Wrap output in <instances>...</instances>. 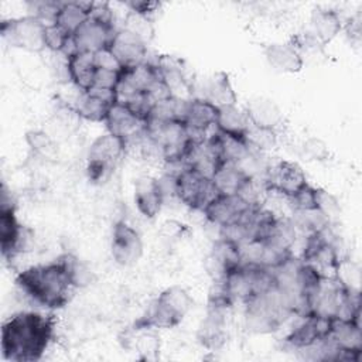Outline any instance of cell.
<instances>
[{"instance_id": "cell-42", "label": "cell", "mask_w": 362, "mask_h": 362, "mask_svg": "<svg viewBox=\"0 0 362 362\" xmlns=\"http://www.w3.org/2000/svg\"><path fill=\"white\" fill-rule=\"evenodd\" d=\"M95 64L98 68L110 69V71H122L123 66L119 64V61L115 58V55L110 52L109 48H105L95 54Z\"/></svg>"}, {"instance_id": "cell-1", "label": "cell", "mask_w": 362, "mask_h": 362, "mask_svg": "<svg viewBox=\"0 0 362 362\" xmlns=\"http://www.w3.org/2000/svg\"><path fill=\"white\" fill-rule=\"evenodd\" d=\"M55 332V320L37 311H20L1 325V355L10 362L40 361Z\"/></svg>"}, {"instance_id": "cell-5", "label": "cell", "mask_w": 362, "mask_h": 362, "mask_svg": "<svg viewBox=\"0 0 362 362\" xmlns=\"http://www.w3.org/2000/svg\"><path fill=\"white\" fill-rule=\"evenodd\" d=\"M116 30L109 3L93 1L89 18L72 34L74 48L96 54L109 47Z\"/></svg>"}, {"instance_id": "cell-8", "label": "cell", "mask_w": 362, "mask_h": 362, "mask_svg": "<svg viewBox=\"0 0 362 362\" xmlns=\"http://www.w3.org/2000/svg\"><path fill=\"white\" fill-rule=\"evenodd\" d=\"M218 194L211 178L187 165L175 175V198L191 211H202Z\"/></svg>"}, {"instance_id": "cell-17", "label": "cell", "mask_w": 362, "mask_h": 362, "mask_svg": "<svg viewBox=\"0 0 362 362\" xmlns=\"http://www.w3.org/2000/svg\"><path fill=\"white\" fill-rule=\"evenodd\" d=\"M331 318H322L315 314L300 315V321L284 338V344L291 349L301 351L325 338L329 329Z\"/></svg>"}, {"instance_id": "cell-28", "label": "cell", "mask_w": 362, "mask_h": 362, "mask_svg": "<svg viewBox=\"0 0 362 362\" xmlns=\"http://www.w3.org/2000/svg\"><path fill=\"white\" fill-rule=\"evenodd\" d=\"M202 98L216 107L238 105V96L226 72H215L204 81L202 93L198 96Z\"/></svg>"}, {"instance_id": "cell-41", "label": "cell", "mask_w": 362, "mask_h": 362, "mask_svg": "<svg viewBox=\"0 0 362 362\" xmlns=\"http://www.w3.org/2000/svg\"><path fill=\"white\" fill-rule=\"evenodd\" d=\"M123 71V69H122ZM122 71H110V69H103L98 68L93 79V86L96 89H106V90H115L120 82V75Z\"/></svg>"}, {"instance_id": "cell-23", "label": "cell", "mask_w": 362, "mask_h": 362, "mask_svg": "<svg viewBox=\"0 0 362 362\" xmlns=\"http://www.w3.org/2000/svg\"><path fill=\"white\" fill-rule=\"evenodd\" d=\"M342 30V18L332 8H315L310 17L308 35L318 47L328 45Z\"/></svg>"}, {"instance_id": "cell-15", "label": "cell", "mask_w": 362, "mask_h": 362, "mask_svg": "<svg viewBox=\"0 0 362 362\" xmlns=\"http://www.w3.org/2000/svg\"><path fill=\"white\" fill-rule=\"evenodd\" d=\"M158 79V69L154 62L150 61L123 68L120 82L116 88V100H123L124 98L134 93H147Z\"/></svg>"}, {"instance_id": "cell-40", "label": "cell", "mask_w": 362, "mask_h": 362, "mask_svg": "<svg viewBox=\"0 0 362 362\" xmlns=\"http://www.w3.org/2000/svg\"><path fill=\"white\" fill-rule=\"evenodd\" d=\"M291 211H310L317 209L315 206V187L307 184L297 191L291 198L287 199Z\"/></svg>"}, {"instance_id": "cell-43", "label": "cell", "mask_w": 362, "mask_h": 362, "mask_svg": "<svg viewBox=\"0 0 362 362\" xmlns=\"http://www.w3.org/2000/svg\"><path fill=\"white\" fill-rule=\"evenodd\" d=\"M124 6L130 11H136V13H140V14H144V16L153 18V14L158 10L160 3H157V1H146V0H141V1L133 0V1L124 3Z\"/></svg>"}, {"instance_id": "cell-9", "label": "cell", "mask_w": 362, "mask_h": 362, "mask_svg": "<svg viewBox=\"0 0 362 362\" xmlns=\"http://www.w3.org/2000/svg\"><path fill=\"white\" fill-rule=\"evenodd\" d=\"M144 245L141 235L126 221H116L112 228L110 256L122 267L134 266L143 256Z\"/></svg>"}, {"instance_id": "cell-20", "label": "cell", "mask_w": 362, "mask_h": 362, "mask_svg": "<svg viewBox=\"0 0 362 362\" xmlns=\"http://www.w3.org/2000/svg\"><path fill=\"white\" fill-rule=\"evenodd\" d=\"M134 204L137 211L148 218H156L164 204V194L160 187L158 178H154L151 175H140L134 180Z\"/></svg>"}, {"instance_id": "cell-12", "label": "cell", "mask_w": 362, "mask_h": 362, "mask_svg": "<svg viewBox=\"0 0 362 362\" xmlns=\"http://www.w3.org/2000/svg\"><path fill=\"white\" fill-rule=\"evenodd\" d=\"M16 215V205L0 206V245L4 260H11L23 253L31 236Z\"/></svg>"}, {"instance_id": "cell-24", "label": "cell", "mask_w": 362, "mask_h": 362, "mask_svg": "<svg viewBox=\"0 0 362 362\" xmlns=\"http://www.w3.org/2000/svg\"><path fill=\"white\" fill-rule=\"evenodd\" d=\"M105 124L107 133L129 141L143 130L144 123L126 105L116 100L107 112Z\"/></svg>"}, {"instance_id": "cell-29", "label": "cell", "mask_w": 362, "mask_h": 362, "mask_svg": "<svg viewBox=\"0 0 362 362\" xmlns=\"http://www.w3.org/2000/svg\"><path fill=\"white\" fill-rule=\"evenodd\" d=\"M297 228L291 219V216L276 215L267 235L262 242L269 245L270 247L280 252H291L296 239H297Z\"/></svg>"}, {"instance_id": "cell-22", "label": "cell", "mask_w": 362, "mask_h": 362, "mask_svg": "<svg viewBox=\"0 0 362 362\" xmlns=\"http://www.w3.org/2000/svg\"><path fill=\"white\" fill-rule=\"evenodd\" d=\"M65 58V71L68 75V81L81 92L90 90L98 69L95 64V54L75 51Z\"/></svg>"}, {"instance_id": "cell-11", "label": "cell", "mask_w": 362, "mask_h": 362, "mask_svg": "<svg viewBox=\"0 0 362 362\" xmlns=\"http://www.w3.org/2000/svg\"><path fill=\"white\" fill-rule=\"evenodd\" d=\"M327 338L339 351V361H359L362 352L361 318H331Z\"/></svg>"}, {"instance_id": "cell-4", "label": "cell", "mask_w": 362, "mask_h": 362, "mask_svg": "<svg viewBox=\"0 0 362 362\" xmlns=\"http://www.w3.org/2000/svg\"><path fill=\"white\" fill-rule=\"evenodd\" d=\"M194 298L181 286L164 288L147 307L146 313L134 321L136 325L150 328H174L192 310Z\"/></svg>"}, {"instance_id": "cell-14", "label": "cell", "mask_w": 362, "mask_h": 362, "mask_svg": "<svg viewBox=\"0 0 362 362\" xmlns=\"http://www.w3.org/2000/svg\"><path fill=\"white\" fill-rule=\"evenodd\" d=\"M218 117V107L211 102L194 96L187 102L184 124L192 141L201 143L206 139V132L215 127Z\"/></svg>"}, {"instance_id": "cell-37", "label": "cell", "mask_w": 362, "mask_h": 362, "mask_svg": "<svg viewBox=\"0 0 362 362\" xmlns=\"http://www.w3.org/2000/svg\"><path fill=\"white\" fill-rule=\"evenodd\" d=\"M315 206L332 223L341 215V205L337 197L324 188H315Z\"/></svg>"}, {"instance_id": "cell-16", "label": "cell", "mask_w": 362, "mask_h": 362, "mask_svg": "<svg viewBox=\"0 0 362 362\" xmlns=\"http://www.w3.org/2000/svg\"><path fill=\"white\" fill-rule=\"evenodd\" d=\"M242 264L240 246L226 238L219 236L205 260V269L214 281L222 280L230 270Z\"/></svg>"}, {"instance_id": "cell-39", "label": "cell", "mask_w": 362, "mask_h": 362, "mask_svg": "<svg viewBox=\"0 0 362 362\" xmlns=\"http://www.w3.org/2000/svg\"><path fill=\"white\" fill-rule=\"evenodd\" d=\"M61 3L62 1H48V0L30 1L27 14H30L33 17H37L38 20L44 21L45 24H52L57 14H58Z\"/></svg>"}, {"instance_id": "cell-13", "label": "cell", "mask_w": 362, "mask_h": 362, "mask_svg": "<svg viewBox=\"0 0 362 362\" xmlns=\"http://www.w3.org/2000/svg\"><path fill=\"white\" fill-rule=\"evenodd\" d=\"M253 206L256 205H250L238 194H218L201 212L206 222L223 228L242 219Z\"/></svg>"}, {"instance_id": "cell-10", "label": "cell", "mask_w": 362, "mask_h": 362, "mask_svg": "<svg viewBox=\"0 0 362 362\" xmlns=\"http://www.w3.org/2000/svg\"><path fill=\"white\" fill-rule=\"evenodd\" d=\"M263 184L267 194H276L288 199L307 185L308 181L297 163L280 160L270 164Z\"/></svg>"}, {"instance_id": "cell-27", "label": "cell", "mask_w": 362, "mask_h": 362, "mask_svg": "<svg viewBox=\"0 0 362 362\" xmlns=\"http://www.w3.org/2000/svg\"><path fill=\"white\" fill-rule=\"evenodd\" d=\"M252 126L276 130L283 123V110L269 98H255L245 109Z\"/></svg>"}, {"instance_id": "cell-33", "label": "cell", "mask_w": 362, "mask_h": 362, "mask_svg": "<svg viewBox=\"0 0 362 362\" xmlns=\"http://www.w3.org/2000/svg\"><path fill=\"white\" fill-rule=\"evenodd\" d=\"M24 139L34 156L44 160H52L57 157L58 146L45 130H28Z\"/></svg>"}, {"instance_id": "cell-19", "label": "cell", "mask_w": 362, "mask_h": 362, "mask_svg": "<svg viewBox=\"0 0 362 362\" xmlns=\"http://www.w3.org/2000/svg\"><path fill=\"white\" fill-rule=\"evenodd\" d=\"M107 48L123 68L147 61V44L124 28L116 30Z\"/></svg>"}, {"instance_id": "cell-3", "label": "cell", "mask_w": 362, "mask_h": 362, "mask_svg": "<svg viewBox=\"0 0 362 362\" xmlns=\"http://www.w3.org/2000/svg\"><path fill=\"white\" fill-rule=\"evenodd\" d=\"M245 304V325L255 334H270L277 331L283 322L294 315L287 297L276 286L250 297Z\"/></svg>"}, {"instance_id": "cell-35", "label": "cell", "mask_w": 362, "mask_h": 362, "mask_svg": "<svg viewBox=\"0 0 362 362\" xmlns=\"http://www.w3.org/2000/svg\"><path fill=\"white\" fill-rule=\"evenodd\" d=\"M124 30L133 33L139 38H141L146 44H148L154 37V25L153 18L136 11H127L124 16L123 27Z\"/></svg>"}, {"instance_id": "cell-36", "label": "cell", "mask_w": 362, "mask_h": 362, "mask_svg": "<svg viewBox=\"0 0 362 362\" xmlns=\"http://www.w3.org/2000/svg\"><path fill=\"white\" fill-rule=\"evenodd\" d=\"M245 140L250 148L266 153L276 147L277 134H276V130L260 129V127H255L250 124L249 130L245 134Z\"/></svg>"}, {"instance_id": "cell-7", "label": "cell", "mask_w": 362, "mask_h": 362, "mask_svg": "<svg viewBox=\"0 0 362 362\" xmlns=\"http://www.w3.org/2000/svg\"><path fill=\"white\" fill-rule=\"evenodd\" d=\"M47 24L37 17L25 14L23 17L1 20L0 34L7 45L28 52H41L45 49Z\"/></svg>"}, {"instance_id": "cell-30", "label": "cell", "mask_w": 362, "mask_h": 362, "mask_svg": "<svg viewBox=\"0 0 362 362\" xmlns=\"http://www.w3.org/2000/svg\"><path fill=\"white\" fill-rule=\"evenodd\" d=\"M93 1H62L54 24L68 34H74L90 16Z\"/></svg>"}, {"instance_id": "cell-2", "label": "cell", "mask_w": 362, "mask_h": 362, "mask_svg": "<svg viewBox=\"0 0 362 362\" xmlns=\"http://www.w3.org/2000/svg\"><path fill=\"white\" fill-rule=\"evenodd\" d=\"M16 286L30 301L47 310L66 305L74 288L61 256L21 270L16 276Z\"/></svg>"}, {"instance_id": "cell-34", "label": "cell", "mask_w": 362, "mask_h": 362, "mask_svg": "<svg viewBox=\"0 0 362 362\" xmlns=\"http://www.w3.org/2000/svg\"><path fill=\"white\" fill-rule=\"evenodd\" d=\"M61 257L64 260L65 269L68 272V276L74 288L88 287L95 280V274L90 270V267L85 262H82L79 257H76L72 253H62Z\"/></svg>"}, {"instance_id": "cell-6", "label": "cell", "mask_w": 362, "mask_h": 362, "mask_svg": "<svg viewBox=\"0 0 362 362\" xmlns=\"http://www.w3.org/2000/svg\"><path fill=\"white\" fill-rule=\"evenodd\" d=\"M127 150V141L112 133L98 136L89 146L86 154V173L92 182L107 178Z\"/></svg>"}, {"instance_id": "cell-21", "label": "cell", "mask_w": 362, "mask_h": 362, "mask_svg": "<svg viewBox=\"0 0 362 362\" xmlns=\"http://www.w3.org/2000/svg\"><path fill=\"white\" fill-rule=\"evenodd\" d=\"M269 66L280 74H297L304 66L303 52L290 42H272L263 49Z\"/></svg>"}, {"instance_id": "cell-31", "label": "cell", "mask_w": 362, "mask_h": 362, "mask_svg": "<svg viewBox=\"0 0 362 362\" xmlns=\"http://www.w3.org/2000/svg\"><path fill=\"white\" fill-rule=\"evenodd\" d=\"M250 127V122L245 109L238 107V105L218 107V117L215 123V129L229 136L243 137Z\"/></svg>"}, {"instance_id": "cell-32", "label": "cell", "mask_w": 362, "mask_h": 362, "mask_svg": "<svg viewBox=\"0 0 362 362\" xmlns=\"http://www.w3.org/2000/svg\"><path fill=\"white\" fill-rule=\"evenodd\" d=\"M249 177L235 164V163H222L212 174L211 180L219 194H238L245 181Z\"/></svg>"}, {"instance_id": "cell-18", "label": "cell", "mask_w": 362, "mask_h": 362, "mask_svg": "<svg viewBox=\"0 0 362 362\" xmlns=\"http://www.w3.org/2000/svg\"><path fill=\"white\" fill-rule=\"evenodd\" d=\"M116 102V92L92 88L88 92H81L75 102V112L79 119L93 123H105L109 109Z\"/></svg>"}, {"instance_id": "cell-26", "label": "cell", "mask_w": 362, "mask_h": 362, "mask_svg": "<svg viewBox=\"0 0 362 362\" xmlns=\"http://www.w3.org/2000/svg\"><path fill=\"white\" fill-rule=\"evenodd\" d=\"M154 65L158 69L160 78L165 82V85L170 88L174 96L180 98L178 90H184L189 95V98H194L191 90L192 85L187 76V72L181 59L173 55H160L157 57Z\"/></svg>"}, {"instance_id": "cell-38", "label": "cell", "mask_w": 362, "mask_h": 362, "mask_svg": "<svg viewBox=\"0 0 362 362\" xmlns=\"http://www.w3.org/2000/svg\"><path fill=\"white\" fill-rule=\"evenodd\" d=\"M300 154L307 161H324L329 157L328 144L320 137H308L300 147Z\"/></svg>"}, {"instance_id": "cell-25", "label": "cell", "mask_w": 362, "mask_h": 362, "mask_svg": "<svg viewBox=\"0 0 362 362\" xmlns=\"http://www.w3.org/2000/svg\"><path fill=\"white\" fill-rule=\"evenodd\" d=\"M226 315H228V311L208 308L206 317L201 322L197 332L198 342L204 348L211 351H218L226 344V339H228Z\"/></svg>"}]
</instances>
